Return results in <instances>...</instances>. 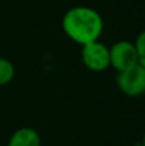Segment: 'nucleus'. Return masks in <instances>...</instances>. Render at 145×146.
<instances>
[{
	"instance_id": "1",
	"label": "nucleus",
	"mask_w": 145,
	"mask_h": 146,
	"mask_svg": "<svg viewBox=\"0 0 145 146\" xmlns=\"http://www.w3.org/2000/svg\"><path fill=\"white\" fill-rule=\"evenodd\" d=\"M62 28L69 40L84 46L102 37L104 19L96 9L78 5L64 13L62 18Z\"/></svg>"
},
{
	"instance_id": "2",
	"label": "nucleus",
	"mask_w": 145,
	"mask_h": 146,
	"mask_svg": "<svg viewBox=\"0 0 145 146\" xmlns=\"http://www.w3.org/2000/svg\"><path fill=\"white\" fill-rule=\"evenodd\" d=\"M116 85L125 96H143L145 94V68L136 64L126 71L118 72L116 76Z\"/></svg>"
},
{
	"instance_id": "3",
	"label": "nucleus",
	"mask_w": 145,
	"mask_h": 146,
	"mask_svg": "<svg viewBox=\"0 0 145 146\" xmlns=\"http://www.w3.org/2000/svg\"><path fill=\"white\" fill-rule=\"evenodd\" d=\"M81 60L89 71L100 73L110 67L109 48L100 40L82 46Z\"/></svg>"
},
{
	"instance_id": "4",
	"label": "nucleus",
	"mask_w": 145,
	"mask_h": 146,
	"mask_svg": "<svg viewBox=\"0 0 145 146\" xmlns=\"http://www.w3.org/2000/svg\"><path fill=\"white\" fill-rule=\"evenodd\" d=\"M110 67L114 71L122 72L139 64L135 44L128 40H120L109 48Z\"/></svg>"
},
{
	"instance_id": "5",
	"label": "nucleus",
	"mask_w": 145,
	"mask_h": 146,
	"mask_svg": "<svg viewBox=\"0 0 145 146\" xmlns=\"http://www.w3.org/2000/svg\"><path fill=\"white\" fill-rule=\"evenodd\" d=\"M7 146H41V137L31 127H21L12 133Z\"/></svg>"
},
{
	"instance_id": "6",
	"label": "nucleus",
	"mask_w": 145,
	"mask_h": 146,
	"mask_svg": "<svg viewBox=\"0 0 145 146\" xmlns=\"http://www.w3.org/2000/svg\"><path fill=\"white\" fill-rule=\"evenodd\" d=\"M15 68L13 63L7 58L0 56V86H5L10 83L14 78Z\"/></svg>"
},
{
	"instance_id": "7",
	"label": "nucleus",
	"mask_w": 145,
	"mask_h": 146,
	"mask_svg": "<svg viewBox=\"0 0 145 146\" xmlns=\"http://www.w3.org/2000/svg\"><path fill=\"white\" fill-rule=\"evenodd\" d=\"M135 48L138 53V62L141 67L145 68V30L141 31L135 40Z\"/></svg>"
},
{
	"instance_id": "8",
	"label": "nucleus",
	"mask_w": 145,
	"mask_h": 146,
	"mask_svg": "<svg viewBox=\"0 0 145 146\" xmlns=\"http://www.w3.org/2000/svg\"><path fill=\"white\" fill-rule=\"evenodd\" d=\"M141 146H145V132L143 135V140H141Z\"/></svg>"
}]
</instances>
